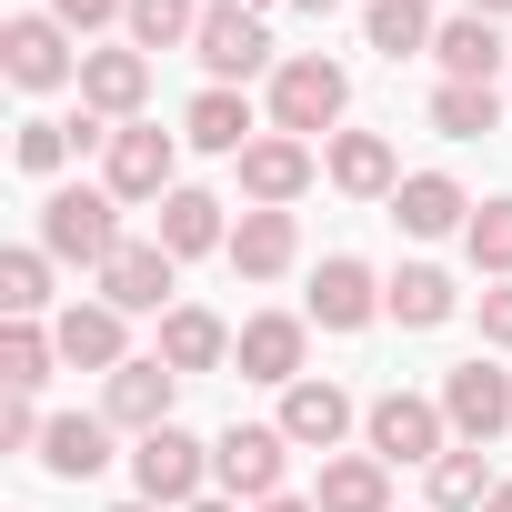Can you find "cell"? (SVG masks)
Wrapping results in <instances>:
<instances>
[{"instance_id":"obj_1","label":"cell","mask_w":512,"mask_h":512,"mask_svg":"<svg viewBox=\"0 0 512 512\" xmlns=\"http://www.w3.org/2000/svg\"><path fill=\"white\" fill-rule=\"evenodd\" d=\"M41 251L51 262H81V272H111V251H121V201L91 191V181H61L41 201Z\"/></svg>"},{"instance_id":"obj_2","label":"cell","mask_w":512,"mask_h":512,"mask_svg":"<svg viewBox=\"0 0 512 512\" xmlns=\"http://www.w3.org/2000/svg\"><path fill=\"white\" fill-rule=\"evenodd\" d=\"M342 111H352V71H342V61H322V51H292V61L272 71V131L312 141V131H332Z\"/></svg>"},{"instance_id":"obj_3","label":"cell","mask_w":512,"mask_h":512,"mask_svg":"<svg viewBox=\"0 0 512 512\" xmlns=\"http://www.w3.org/2000/svg\"><path fill=\"white\" fill-rule=\"evenodd\" d=\"M101 191H111V201H171V191H181V141L151 131V121H121V131L101 141Z\"/></svg>"},{"instance_id":"obj_4","label":"cell","mask_w":512,"mask_h":512,"mask_svg":"<svg viewBox=\"0 0 512 512\" xmlns=\"http://www.w3.org/2000/svg\"><path fill=\"white\" fill-rule=\"evenodd\" d=\"M282 472H292V442H282V422H231L221 442H211V482L231 492V502H282Z\"/></svg>"},{"instance_id":"obj_5","label":"cell","mask_w":512,"mask_h":512,"mask_svg":"<svg viewBox=\"0 0 512 512\" xmlns=\"http://www.w3.org/2000/svg\"><path fill=\"white\" fill-rule=\"evenodd\" d=\"M131 482H141V502L191 512V502H201V482H211V442H191L181 422H161V432H141V442H131Z\"/></svg>"},{"instance_id":"obj_6","label":"cell","mask_w":512,"mask_h":512,"mask_svg":"<svg viewBox=\"0 0 512 512\" xmlns=\"http://www.w3.org/2000/svg\"><path fill=\"white\" fill-rule=\"evenodd\" d=\"M362 442H372V462H442L452 452V422H442V402H422V392H382L372 412H362Z\"/></svg>"},{"instance_id":"obj_7","label":"cell","mask_w":512,"mask_h":512,"mask_svg":"<svg viewBox=\"0 0 512 512\" xmlns=\"http://www.w3.org/2000/svg\"><path fill=\"white\" fill-rule=\"evenodd\" d=\"M191 61H201L221 91H241L251 71H282V61H272V31H262V11H241V0H211V11H201V41H191Z\"/></svg>"},{"instance_id":"obj_8","label":"cell","mask_w":512,"mask_h":512,"mask_svg":"<svg viewBox=\"0 0 512 512\" xmlns=\"http://www.w3.org/2000/svg\"><path fill=\"white\" fill-rule=\"evenodd\" d=\"M442 422H452V442H482V452H492L502 422H512V372L482 362V352L452 362V372H442Z\"/></svg>"},{"instance_id":"obj_9","label":"cell","mask_w":512,"mask_h":512,"mask_svg":"<svg viewBox=\"0 0 512 512\" xmlns=\"http://www.w3.org/2000/svg\"><path fill=\"white\" fill-rule=\"evenodd\" d=\"M0 71L21 91H61V81H81V51H71V31L51 11H11L0 21Z\"/></svg>"},{"instance_id":"obj_10","label":"cell","mask_w":512,"mask_h":512,"mask_svg":"<svg viewBox=\"0 0 512 512\" xmlns=\"http://www.w3.org/2000/svg\"><path fill=\"white\" fill-rule=\"evenodd\" d=\"M171 402H181V372H171L161 352H151V362H121V372L101 382V422H111V432H131V442H141V432H161V422H171Z\"/></svg>"},{"instance_id":"obj_11","label":"cell","mask_w":512,"mask_h":512,"mask_svg":"<svg viewBox=\"0 0 512 512\" xmlns=\"http://www.w3.org/2000/svg\"><path fill=\"white\" fill-rule=\"evenodd\" d=\"M312 171H322V161H312V141L262 131V141L241 151V201H251V211H292V201L312 191Z\"/></svg>"},{"instance_id":"obj_12","label":"cell","mask_w":512,"mask_h":512,"mask_svg":"<svg viewBox=\"0 0 512 512\" xmlns=\"http://www.w3.org/2000/svg\"><path fill=\"white\" fill-rule=\"evenodd\" d=\"M302 352H312V322H302V312H251V322H241V342H231L241 382H272V392H292V382H302Z\"/></svg>"},{"instance_id":"obj_13","label":"cell","mask_w":512,"mask_h":512,"mask_svg":"<svg viewBox=\"0 0 512 512\" xmlns=\"http://www.w3.org/2000/svg\"><path fill=\"white\" fill-rule=\"evenodd\" d=\"M141 101H151V51H131V41L121 51H81V111L91 121L121 131V121H141Z\"/></svg>"},{"instance_id":"obj_14","label":"cell","mask_w":512,"mask_h":512,"mask_svg":"<svg viewBox=\"0 0 512 512\" xmlns=\"http://www.w3.org/2000/svg\"><path fill=\"white\" fill-rule=\"evenodd\" d=\"M171 292H181V262H171L161 241H121L111 272H101V302H111V312H181Z\"/></svg>"},{"instance_id":"obj_15","label":"cell","mask_w":512,"mask_h":512,"mask_svg":"<svg viewBox=\"0 0 512 512\" xmlns=\"http://www.w3.org/2000/svg\"><path fill=\"white\" fill-rule=\"evenodd\" d=\"M322 181L352 191V201H392V191H402V151H392L382 131H332V141H322Z\"/></svg>"},{"instance_id":"obj_16","label":"cell","mask_w":512,"mask_h":512,"mask_svg":"<svg viewBox=\"0 0 512 512\" xmlns=\"http://www.w3.org/2000/svg\"><path fill=\"white\" fill-rule=\"evenodd\" d=\"M352 422H362V412H352L342 382H312V372H302V382L282 392V442H292V452H322V462H332Z\"/></svg>"},{"instance_id":"obj_17","label":"cell","mask_w":512,"mask_h":512,"mask_svg":"<svg viewBox=\"0 0 512 512\" xmlns=\"http://www.w3.org/2000/svg\"><path fill=\"white\" fill-rule=\"evenodd\" d=\"M372 312H382V282H372V262L332 251V262L312 272V302H302V322H322V332H362Z\"/></svg>"},{"instance_id":"obj_18","label":"cell","mask_w":512,"mask_h":512,"mask_svg":"<svg viewBox=\"0 0 512 512\" xmlns=\"http://www.w3.org/2000/svg\"><path fill=\"white\" fill-rule=\"evenodd\" d=\"M121 322H131V312H111V302H71V312L51 322V342H61L71 372H101V382H111V372L131 362V332H121Z\"/></svg>"},{"instance_id":"obj_19","label":"cell","mask_w":512,"mask_h":512,"mask_svg":"<svg viewBox=\"0 0 512 512\" xmlns=\"http://www.w3.org/2000/svg\"><path fill=\"white\" fill-rule=\"evenodd\" d=\"M292 262H302V221L292 211H241L231 221V272L241 282H282Z\"/></svg>"},{"instance_id":"obj_20","label":"cell","mask_w":512,"mask_h":512,"mask_svg":"<svg viewBox=\"0 0 512 512\" xmlns=\"http://www.w3.org/2000/svg\"><path fill=\"white\" fill-rule=\"evenodd\" d=\"M181 141H191V151H221V161H241L251 141H262V111H251L241 91H221V81H211V91L181 111Z\"/></svg>"},{"instance_id":"obj_21","label":"cell","mask_w":512,"mask_h":512,"mask_svg":"<svg viewBox=\"0 0 512 512\" xmlns=\"http://www.w3.org/2000/svg\"><path fill=\"white\" fill-rule=\"evenodd\" d=\"M392 221H402L412 241H442V231H462V221H472V201H462V181H452V171H402Z\"/></svg>"},{"instance_id":"obj_22","label":"cell","mask_w":512,"mask_h":512,"mask_svg":"<svg viewBox=\"0 0 512 512\" xmlns=\"http://www.w3.org/2000/svg\"><path fill=\"white\" fill-rule=\"evenodd\" d=\"M151 241L171 251V262H201V251H231V221H221V201H211V191H191V181H181V191L161 201V231H151Z\"/></svg>"},{"instance_id":"obj_23","label":"cell","mask_w":512,"mask_h":512,"mask_svg":"<svg viewBox=\"0 0 512 512\" xmlns=\"http://www.w3.org/2000/svg\"><path fill=\"white\" fill-rule=\"evenodd\" d=\"M382 312H392L402 332H442V322L462 312V292H452V272H432V262H402V272L382 282Z\"/></svg>"},{"instance_id":"obj_24","label":"cell","mask_w":512,"mask_h":512,"mask_svg":"<svg viewBox=\"0 0 512 512\" xmlns=\"http://www.w3.org/2000/svg\"><path fill=\"white\" fill-rule=\"evenodd\" d=\"M161 362L191 382V372H221L231 362V322L221 312H201V302H181V312H161Z\"/></svg>"},{"instance_id":"obj_25","label":"cell","mask_w":512,"mask_h":512,"mask_svg":"<svg viewBox=\"0 0 512 512\" xmlns=\"http://www.w3.org/2000/svg\"><path fill=\"white\" fill-rule=\"evenodd\" d=\"M111 462V422L101 412H51V432H41V472L51 482H91Z\"/></svg>"},{"instance_id":"obj_26","label":"cell","mask_w":512,"mask_h":512,"mask_svg":"<svg viewBox=\"0 0 512 512\" xmlns=\"http://www.w3.org/2000/svg\"><path fill=\"white\" fill-rule=\"evenodd\" d=\"M312 502H322V512H392V462H372V452H332L322 482H312Z\"/></svg>"},{"instance_id":"obj_27","label":"cell","mask_w":512,"mask_h":512,"mask_svg":"<svg viewBox=\"0 0 512 512\" xmlns=\"http://www.w3.org/2000/svg\"><path fill=\"white\" fill-rule=\"evenodd\" d=\"M432 61H442V81H492L512 51H502V31H492L482 11H452V21H442V41H432Z\"/></svg>"},{"instance_id":"obj_28","label":"cell","mask_w":512,"mask_h":512,"mask_svg":"<svg viewBox=\"0 0 512 512\" xmlns=\"http://www.w3.org/2000/svg\"><path fill=\"white\" fill-rule=\"evenodd\" d=\"M362 41H372L382 61H412V51L442 41V21H432V0H372V11H362Z\"/></svg>"},{"instance_id":"obj_29","label":"cell","mask_w":512,"mask_h":512,"mask_svg":"<svg viewBox=\"0 0 512 512\" xmlns=\"http://www.w3.org/2000/svg\"><path fill=\"white\" fill-rule=\"evenodd\" d=\"M492 482H502V472H492V452H482V442H452V452L432 462V512H482V502H492Z\"/></svg>"},{"instance_id":"obj_30","label":"cell","mask_w":512,"mask_h":512,"mask_svg":"<svg viewBox=\"0 0 512 512\" xmlns=\"http://www.w3.org/2000/svg\"><path fill=\"white\" fill-rule=\"evenodd\" d=\"M432 131H442V141L502 131V91H492V81H442V91H432Z\"/></svg>"},{"instance_id":"obj_31","label":"cell","mask_w":512,"mask_h":512,"mask_svg":"<svg viewBox=\"0 0 512 512\" xmlns=\"http://www.w3.org/2000/svg\"><path fill=\"white\" fill-rule=\"evenodd\" d=\"M0 312H11V322H41V312H51V251H41V241L0 251Z\"/></svg>"},{"instance_id":"obj_32","label":"cell","mask_w":512,"mask_h":512,"mask_svg":"<svg viewBox=\"0 0 512 512\" xmlns=\"http://www.w3.org/2000/svg\"><path fill=\"white\" fill-rule=\"evenodd\" d=\"M131 51H191L201 41V0H131Z\"/></svg>"},{"instance_id":"obj_33","label":"cell","mask_w":512,"mask_h":512,"mask_svg":"<svg viewBox=\"0 0 512 512\" xmlns=\"http://www.w3.org/2000/svg\"><path fill=\"white\" fill-rule=\"evenodd\" d=\"M61 372V342L41 332V322H11V332H0V392H41Z\"/></svg>"},{"instance_id":"obj_34","label":"cell","mask_w":512,"mask_h":512,"mask_svg":"<svg viewBox=\"0 0 512 512\" xmlns=\"http://www.w3.org/2000/svg\"><path fill=\"white\" fill-rule=\"evenodd\" d=\"M462 251H472L482 282H512V201H482V211L462 221Z\"/></svg>"},{"instance_id":"obj_35","label":"cell","mask_w":512,"mask_h":512,"mask_svg":"<svg viewBox=\"0 0 512 512\" xmlns=\"http://www.w3.org/2000/svg\"><path fill=\"white\" fill-rule=\"evenodd\" d=\"M71 151H81V121H21V141H11V161H21L31 181H51Z\"/></svg>"},{"instance_id":"obj_36","label":"cell","mask_w":512,"mask_h":512,"mask_svg":"<svg viewBox=\"0 0 512 512\" xmlns=\"http://www.w3.org/2000/svg\"><path fill=\"white\" fill-rule=\"evenodd\" d=\"M51 21L81 41V31H111V21H131V0H51Z\"/></svg>"},{"instance_id":"obj_37","label":"cell","mask_w":512,"mask_h":512,"mask_svg":"<svg viewBox=\"0 0 512 512\" xmlns=\"http://www.w3.org/2000/svg\"><path fill=\"white\" fill-rule=\"evenodd\" d=\"M41 412H31V392H11V402H0V452H41Z\"/></svg>"},{"instance_id":"obj_38","label":"cell","mask_w":512,"mask_h":512,"mask_svg":"<svg viewBox=\"0 0 512 512\" xmlns=\"http://www.w3.org/2000/svg\"><path fill=\"white\" fill-rule=\"evenodd\" d=\"M472 312H482V342H492V352H512V282H492Z\"/></svg>"},{"instance_id":"obj_39","label":"cell","mask_w":512,"mask_h":512,"mask_svg":"<svg viewBox=\"0 0 512 512\" xmlns=\"http://www.w3.org/2000/svg\"><path fill=\"white\" fill-rule=\"evenodd\" d=\"M282 11H302V21H332V11H342V0H282Z\"/></svg>"},{"instance_id":"obj_40","label":"cell","mask_w":512,"mask_h":512,"mask_svg":"<svg viewBox=\"0 0 512 512\" xmlns=\"http://www.w3.org/2000/svg\"><path fill=\"white\" fill-rule=\"evenodd\" d=\"M191 512H241V502H231V492H201V502H191Z\"/></svg>"},{"instance_id":"obj_41","label":"cell","mask_w":512,"mask_h":512,"mask_svg":"<svg viewBox=\"0 0 512 512\" xmlns=\"http://www.w3.org/2000/svg\"><path fill=\"white\" fill-rule=\"evenodd\" d=\"M262 512H322V502H302V492H282V502H262Z\"/></svg>"},{"instance_id":"obj_42","label":"cell","mask_w":512,"mask_h":512,"mask_svg":"<svg viewBox=\"0 0 512 512\" xmlns=\"http://www.w3.org/2000/svg\"><path fill=\"white\" fill-rule=\"evenodd\" d=\"M482 512H512V472H502V482H492V502H482Z\"/></svg>"},{"instance_id":"obj_43","label":"cell","mask_w":512,"mask_h":512,"mask_svg":"<svg viewBox=\"0 0 512 512\" xmlns=\"http://www.w3.org/2000/svg\"><path fill=\"white\" fill-rule=\"evenodd\" d=\"M462 11H482V21H502V11H512V0H462Z\"/></svg>"},{"instance_id":"obj_44","label":"cell","mask_w":512,"mask_h":512,"mask_svg":"<svg viewBox=\"0 0 512 512\" xmlns=\"http://www.w3.org/2000/svg\"><path fill=\"white\" fill-rule=\"evenodd\" d=\"M111 512H161V502H111Z\"/></svg>"}]
</instances>
